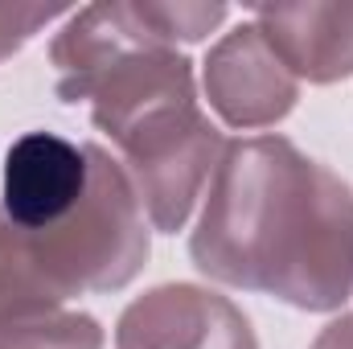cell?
I'll list each match as a JSON object with an SVG mask.
<instances>
[{
    "mask_svg": "<svg viewBox=\"0 0 353 349\" xmlns=\"http://www.w3.org/2000/svg\"><path fill=\"white\" fill-rule=\"evenodd\" d=\"M189 259L226 288L263 292L300 312L353 296V189L288 136L234 140L205 189Z\"/></svg>",
    "mask_w": 353,
    "mask_h": 349,
    "instance_id": "6da1fadb",
    "label": "cell"
},
{
    "mask_svg": "<svg viewBox=\"0 0 353 349\" xmlns=\"http://www.w3.org/2000/svg\"><path fill=\"white\" fill-rule=\"evenodd\" d=\"M87 193L79 197L70 218L50 230H21L29 259L58 304L70 296L128 288L144 271L152 251L144 206L123 165L99 144H87Z\"/></svg>",
    "mask_w": 353,
    "mask_h": 349,
    "instance_id": "7a4b0ae2",
    "label": "cell"
},
{
    "mask_svg": "<svg viewBox=\"0 0 353 349\" xmlns=\"http://www.w3.org/2000/svg\"><path fill=\"white\" fill-rule=\"evenodd\" d=\"M111 144L119 148V165L144 206L148 226L161 235L185 230L226 152V136L210 123L197 99L148 107L119 128Z\"/></svg>",
    "mask_w": 353,
    "mask_h": 349,
    "instance_id": "3957f363",
    "label": "cell"
},
{
    "mask_svg": "<svg viewBox=\"0 0 353 349\" xmlns=\"http://www.w3.org/2000/svg\"><path fill=\"white\" fill-rule=\"evenodd\" d=\"M115 349H259L247 312L201 283H161L115 321Z\"/></svg>",
    "mask_w": 353,
    "mask_h": 349,
    "instance_id": "277c9868",
    "label": "cell"
},
{
    "mask_svg": "<svg viewBox=\"0 0 353 349\" xmlns=\"http://www.w3.org/2000/svg\"><path fill=\"white\" fill-rule=\"evenodd\" d=\"M201 87L214 115L239 132L279 123L283 115H292L300 99L296 74L279 62L255 21L234 25L210 46L201 62Z\"/></svg>",
    "mask_w": 353,
    "mask_h": 349,
    "instance_id": "5b68a950",
    "label": "cell"
},
{
    "mask_svg": "<svg viewBox=\"0 0 353 349\" xmlns=\"http://www.w3.org/2000/svg\"><path fill=\"white\" fill-rule=\"evenodd\" d=\"M90 157L87 144H74L58 132H25L4 152L0 210L17 230H50L87 193Z\"/></svg>",
    "mask_w": 353,
    "mask_h": 349,
    "instance_id": "8992f818",
    "label": "cell"
},
{
    "mask_svg": "<svg viewBox=\"0 0 353 349\" xmlns=\"http://www.w3.org/2000/svg\"><path fill=\"white\" fill-rule=\"evenodd\" d=\"M255 25L296 83L333 87L353 79V4H259Z\"/></svg>",
    "mask_w": 353,
    "mask_h": 349,
    "instance_id": "52a82bcc",
    "label": "cell"
},
{
    "mask_svg": "<svg viewBox=\"0 0 353 349\" xmlns=\"http://www.w3.org/2000/svg\"><path fill=\"white\" fill-rule=\"evenodd\" d=\"M144 46H169L152 29L144 0H103V4L74 8L50 41V62L58 70V99L70 103L79 87L90 83L107 62Z\"/></svg>",
    "mask_w": 353,
    "mask_h": 349,
    "instance_id": "ba28073f",
    "label": "cell"
},
{
    "mask_svg": "<svg viewBox=\"0 0 353 349\" xmlns=\"http://www.w3.org/2000/svg\"><path fill=\"white\" fill-rule=\"evenodd\" d=\"M103 325L62 304L0 308V349H103Z\"/></svg>",
    "mask_w": 353,
    "mask_h": 349,
    "instance_id": "9c48e42d",
    "label": "cell"
},
{
    "mask_svg": "<svg viewBox=\"0 0 353 349\" xmlns=\"http://www.w3.org/2000/svg\"><path fill=\"white\" fill-rule=\"evenodd\" d=\"M21 304H58V300L37 275L21 230L0 210V308H21Z\"/></svg>",
    "mask_w": 353,
    "mask_h": 349,
    "instance_id": "30bf717a",
    "label": "cell"
},
{
    "mask_svg": "<svg viewBox=\"0 0 353 349\" xmlns=\"http://www.w3.org/2000/svg\"><path fill=\"white\" fill-rule=\"evenodd\" d=\"M144 12L152 29L176 50V41H201L226 21L222 0H144Z\"/></svg>",
    "mask_w": 353,
    "mask_h": 349,
    "instance_id": "8fae6325",
    "label": "cell"
},
{
    "mask_svg": "<svg viewBox=\"0 0 353 349\" xmlns=\"http://www.w3.org/2000/svg\"><path fill=\"white\" fill-rule=\"evenodd\" d=\"M74 8L62 4H41V0H0V62L25 50L50 21L70 17Z\"/></svg>",
    "mask_w": 353,
    "mask_h": 349,
    "instance_id": "7c38bea8",
    "label": "cell"
},
{
    "mask_svg": "<svg viewBox=\"0 0 353 349\" xmlns=\"http://www.w3.org/2000/svg\"><path fill=\"white\" fill-rule=\"evenodd\" d=\"M308 349H353V312H341L337 321H329Z\"/></svg>",
    "mask_w": 353,
    "mask_h": 349,
    "instance_id": "4fadbf2b",
    "label": "cell"
}]
</instances>
